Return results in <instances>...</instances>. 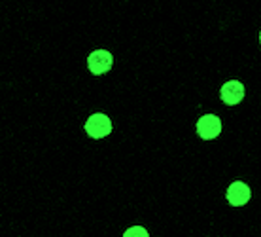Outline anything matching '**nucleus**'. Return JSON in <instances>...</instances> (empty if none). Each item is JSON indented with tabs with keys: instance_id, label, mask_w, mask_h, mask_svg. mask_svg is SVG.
<instances>
[{
	"instance_id": "nucleus-7",
	"label": "nucleus",
	"mask_w": 261,
	"mask_h": 237,
	"mask_svg": "<svg viewBox=\"0 0 261 237\" xmlns=\"http://www.w3.org/2000/svg\"><path fill=\"white\" fill-rule=\"evenodd\" d=\"M259 44H261V31H259Z\"/></svg>"
},
{
	"instance_id": "nucleus-6",
	"label": "nucleus",
	"mask_w": 261,
	"mask_h": 237,
	"mask_svg": "<svg viewBox=\"0 0 261 237\" xmlns=\"http://www.w3.org/2000/svg\"><path fill=\"white\" fill-rule=\"evenodd\" d=\"M123 237H150V233L144 226H130L129 230L123 233Z\"/></svg>"
},
{
	"instance_id": "nucleus-5",
	"label": "nucleus",
	"mask_w": 261,
	"mask_h": 237,
	"mask_svg": "<svg viewBox=\"0 0 261 237\" xmlns=\"http://www.w3.org/2000/svg\"><path fill=\"white\" fill-rule=\"evenodd\" d=\"M225 198H227L229 205H233V207H244L252 198V190H250V186L246 182L233 180L227 186V190H225Z\"/></svg>"
},
{
	"instance_id": "nucleus-4",
	"label": "nucleus",
	"mask_w": 261,
	"mask_h": 237,
	"mask_svg": "<svg viewBox=\"0 0 261 237\" xmlns=\"http://www.w3.org/2000/svg\"><path fill=\"white\" fill-rule=\"evenodd\" d=\"M246 97V87L241 80H227L220 87V99L225 106H237L241 105Z\"/></svg>"
},
{
	"instance_id": "nucleus-3",
	"label": "nucleus",
	"mask_w": 261,
	"mask_h": 237,
	"mask_svg": "<svg viewBox=\"0 0 261 237\" xmlns=\"http://www.w3.org/2000/svg\"><path fill=\"white\" fill-rule=\"evenodd\" d=\"M114 68V55L106 48H97L87 55V70L93 76H105Z\"/></svg>"
},
{
	"instance_id": "nucleus-1",
	"label": "nucleus",
	"mask_w": 261,
	"mask_h": 237,
	"mask_svg": "<svg viewBox=\"0 0 261 237\" xmlns=\"http://www.w3.org/2000/svg\"><path fill=\"white\" fill-rule=\"evenodd\" d=\"M84 131L87 133V137H91L93 140H102V138L112 135L114 124H112L110 116L106 112H93V114H89V118L84 122Z\"/></svg>"
},
{
	"instance_id": "nucleus-2",
	"label": "nucleus",
	"mask_w": 261,
	"mask_h": 237,
	"mask_svg": "<svg viewBox=\"0 0 261 237\" xmlns=\"http://www.w3.org/2000/svg\"><path fill=\"white\" fill-rule=\"evenodd\" d=\"M195 131L202 140H216L223 131V122L218 114H202L195 122Z\"/></svg>"
}]
</instances>
